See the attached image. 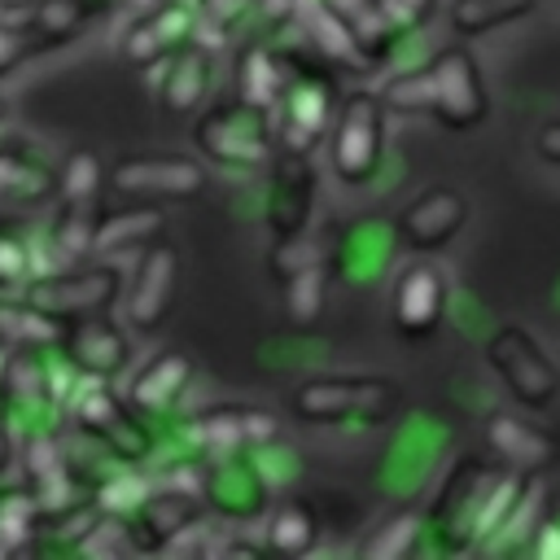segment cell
I'll return each instance as SVG.
<instances>
[{"label":"cell","mask_w":560,"mask_h":560,"mask_svg":"<svg viewBox=\"0 0 560 560\" xmlns=\"http://www.w3.org/2000/svg\"><path fill=\"white\" fill-rule=\"evenodd\" d=\"M381 105L394 114H433L438 122L468 131L481 127L490 114V96L481 83V66L464 44L433 52L420 70L394 74L381 88Z\"/></svg>","instance_id":"cell-1"},{"label":"cell","mask_w":560,"mask_h":560,"mask_svg":"<svg viewBox=\"0 0 560 560\" xmlns=\"http://www.w3.org/2000/svg\"><path fill=\"white\" fill-rule=\"evenodd\" d=\"M192 140L201 144V153L228 171H262L276 149V131H271V118L267 109L249 105V101H223L214 109H206L197 122H192Z\"/></svg>","instance_id":"cell-2"},{"label":"cell","mask_w":560,"mask_h":560,"mask_svg":"<svg viewBox=\"0 0 560 560\" xmlns=\"http://www.w3.org/2000/svg\"><path fill=\"white\" fill-rule=\"evenodd\" d=\"M398 407V385L381 376H319L293 389V411L311 424L385 420Z\"/></svg>","instance_id":"cell-3"},{"label":"cell","mask_w":560,"mask_h":560,"mask_svg":"<svg viewBox=\"0 0 560 560\" xmlns=\"http://www.w3.org/2000/svg\"><path fill=\"white\" fill-rule=\"evenodd\" d=\"M486 359L503 376V385L512 389L516 402H525V407L556 402V394H560V368L542 354V346L525 328H516V324L494 328L490 341H486Z\"/></svg>","instance_id":"cell-4"},{"label":"cell","mask_w":560,"mask_h":560,"mask_svg":"<svg viewBox=\"0 0 560 560\" xmlns=\"http://www.w3.org/2000/svg\"><path fill=\"white\" fill-rule=\"evenodd\" d=\"M385 144V105L372 92H354L341 101V114L332 122L328 149H332V171L341 184H363L372 179Z\"/></svg>","instance_id":"cell-5"},{"label":"cell","mask_w":560,"mask_h":560,"mask_svg":"<svg viewBox=\"0 0 560 560\" xmlns=\"http://www.w3.org/2000/svg\"><path fill=\"white\" fill-rule=\"evenodd\" d=\"M122 298V276L114 267H79V271H57L26 280V302L52 315L57 324L101 315Z\"/></svg>","instance_id":"cell-6"},{"label":"cell","mask_w":560,"mask_h":560,"mask_svg":"<svg viewBox=\"0 0 560 560\" xmlns=\"http://www.w3.org/2000/svg\"><path fill=\"white\" fill-rule=\"evenodd\" d=\"M105 179L118 197H131V201H188L206 188V171L197 166V158H184V153L122 158Z\"/></svg>","instance_id":"cell-7"},{"label":"cell","mask_w":560,"mask_h":560,"mask_svg":"<svg viewBox=\"0 0 560 560\" xmlns=\"http://www.w3.org/2000/svg\"><path fill=\"white\" fill-rule=\"evenodd\" d=\"M276 109V140L289 153H311L332 127V83L324 74H293L280 92Z\"/></svg>","instance_id":"cell-8"},{"label":"cell","mask_w":560,"mask_h":560,"mask_svg":"<svg viewBox=\"0 0 560 560\" xmlns=\"http://www.w3.org/2000/svg\"><path fill=\"white\" fill-rule=\"evenodd\" d=\"M175 284H179V254L166 241H149L127 289H122V311L131 328H158L162 315L175 302Z\"/></svg>","instance_id":"cell-9"},{"label":"cell","mask_w":560,"mask_h":560,"mask_svg":"<svg viewBox=\"0 0 560 560\" xmlns=\"http://www.w3.org/2000/svg\"><path fill=\"white\" fill-rule=\"evenodd\" d=\"M74 416H79V424L92 433V438H101L118 459H127V464H136V459H144L149 451H153V438H149V429L122 407V398L114 394V389H105V385H83L79 394H74Z\"/></svg>","instance_id":"cell-10"},{"label":"cell","mask_w":560,"mask_h":560,"mask_svg":"<svg viewBox=\"0 0 560 560\" xmlns=\"http://www.w3.org/2000/svg\"><path fill=\"white\" fill-rule=\"evenodd\" d=\"M468 219V201L459 188H424L416 201H407V210L398 214V236L411 254H438Z\"/></svg>","instance_id":"cell-11"},{"label":"cell","mask_w":560,"mask_h":560,"mask_svg":"<svg viewBox=\"0 0 560 560\" xmlns=\"http://www.w3.org/2000/svg\"><path fill=\"white\" fill-rule=\"evenodd\" d=\"M57 346L66 350V359H70L79 372H88V376H96V381L118 376V372L127 368V359H131V341H127L122 324L105 319V311L61 324V341H57Z\"/></svg>","instance_id":"cell-12"},{"label":"cell","mask_w":560,"mask_h":560,"mask_svg":"<svg viewBox=\"0 0 560 560\" xmlns=\"http://www.w3.org/2000/svg\"><path fill=\"white\" fill-rule=\"evenodd\" d=\"M192 26H197V9H192V4H179V0L149 4V9L122 31V57L136 61V66H153V61L179 52V48L192 39Z\"/></svg>","instance_id":"cell-13"},{"label":"cell","mask_w":560,"mask_h":560,"mask_svg":"<svg viewBox=\"0 0 560 560\" xmlns=\"http://www.w3.org/2000/svg\"><path fill=\"white\" fill-rule=\"evenodd\" d=\"M271 197H267V223L276 232V241L298 236L306 228L311 201H315V171L306 153H289L280 149V158H271Z\"/></svg>","instance_id":"cell-14"},{"label":"cell","mask_w":560,"mask_h":560,"mask_svg":"<svg viewBox=\"0 0 560 560\" xmlns=\"http://www.w3.org/2000/svg\"><path fill=\"white\" fill-rule=\"evenodd\" d=\"M446 280L429 262H411L394 280V328L407 337H429L442 324Z\"/></svg>","instance_id":"cell-15"},{"label":"cell","mask_w":560,"mask_h":560,"mask_svg":"<svg viewBox=\"0 0 560 560\" xmlns=\"http://www.w3.org/2000/svg\"><path fill=\"white\" fill-rule=\"evenodd\" d=\"M201 516V503H197V490H162V494H144L136 503V521H131V534H144L149 542H166V538H179L197 525Z\"/></svg>","instance_id":"cell-16"},{"label":"cell","mask_w":560,"mask_h":560,"mask_svg":"<svg viewBox=\"0 0 560 560\" xmlns=\"http://www.w3.org/2000/svg\"><path fill=\"white\" fill-rule=\"evenodd\" d=\"M162 210L158 201L131 206V210H109L92 223V249L96 254H118V249H144L149 241L162 236Z\"/></svg>","instance_id":"cell-17"},{"label":"cell","mask_w":560,"mask_h":560,"mask_svg":"<svg viewBox=\"0 0 560 560\" xmlns=\"http://www.w3.org/2000/svg\"><path fill=\"white\" fill-rule=\"evenodd\" d=\"M486 442H490V451H494L503 464H512V468H542V464L556 459V442H551L542 429H534V424H525V420H512V416H490Z\"/></svg>","instance_id":"cell-18"},{"label":"cell","mask_w":560,"mask_h":560,"mask_svg":"<svg viewBox=\"0 0 560 560\" xmlns=\"http://www.w3.org/2000/svg\"><path fill=\"white\" fill-rule=\"evenodd\" d=\"M293 18L306 26V35H311V48L315 52H324L328 61H337V66H346V70H359V66H368V57L359 52V44H354V35H350V26L324 4V0H298V9H293Z\"/></svg>","instance_id":"cell-19"},{"label":"cell","mask_w":560,"mask_h":560,"mask_svg":"<svg viewBox=\"0 0 560 560\" xmlns=\"http://www.w3.org/2000/svg\"><path fill=\"white\" fill-rule=\"evenodd\" d=\"M284 83H289V66L271 48L245 44L236 52V92H241V101H249V105H258V109L271 114V105L280 101Z\"/></svg>","instance_id":"cell-20"},{"label":"cell","mask_w":560,"mask_h":560,"mask_svg":"<svg viewBox=\"0 0 560 560\" xmlns=\"http://www.w3.org/2000/svg\"><path fill=\"white\" fill-rule=\"evenodd\" d=\"M105 9V0H35L26 13V35L39 44H66L74 39L96 13Z\"/></svg>","instance_id":"cell-21"},{"label":"cell","mask_w":560,"mask_h":560,"mask_svg":"<svg viewBox=\"0 0 560 560\" xmlns=\"http://www.w3.org/2000/svg\"><path fill=\"white\" fill-rule=\"evenodd\" d=\"M188 381H192V363L184 354H158L131 381V402L144 411H162L188 389Z\"/></svg>","instance_id":"cell-22"},{"label":"cell","mask_w":560,"mask_h":560,"mask_svg":"<svg viewBox=\"0 0 560 560\" xmlns=\"http://www.w3.org/2000/svg\"><path fill=\"white\" fill-rule=\"evenodd\" d=\"M206 88H210V57H206V48H188L184 44L179 52H171V74H162L158 101L171 114H184V109H197Z\"/></svg>","instance_id":"cell-23"},{"label":"cell","mask_w":560,"mask_h":560,"mask_svg":"<svg viewBox=\"0 0 560 560\" xmlns=\"http://www.w3.org/2000/svg\"><path fill=\"white\" fill-rule=\"evenodd\" d=\"M0 341L9 350H52L61 341V324L39 306H31L26 298L0 302Z\"/></svg>","instance_id":"cell-24"},{"label":"cell","mask_w":560,"mask_h":560,"mask_svg":"<svg viewBox=\"0 0 560 560\" xmlns=\"http://www.w3.org/2000/svg\"><path fill=\"white\" fill-rule=\"evenodd\" d=\"M57 192V171L26 158L18 144H0V201H39Z\"/></svg>","instance_id":"cell-25"},{"label":"cell","mask_w":560,"mask_h":560,"mask_svg":"<svg viewBox=\"0 0 560 560\" xmlns=\"http://www.w3.org/2000/svg\"><path fill=\"white\" fill-rule=\"evenodd\" d=\"M280 284H284V315L298 328H311L319 319V311H324V298H328V267H324V258L289 271Z\"/></svg>","instance_id":"cell-26"},{"label":"cell","mask_w":560,"mask_h":560,"mask_svg":"<svg viewBox=\"0 0 560 560\" xmlns=\"http://www.w3.org/2000/svg\"><path fill=\"white\" fill-rule=\"evenodd\" d=\"M538 0H455L451 4V31L472 39V35H486L494 26H508L525 13H534Z\"/></svg>","instance_id":"cell-27"},{"label":"cell","mask_w":560,"mask_h":560,"mask_svg":"<svg viewBox=\"0 0 560 560\" xmlns=\"http://www.w3.org/2000/svg\"><path fill=\"white\" fill-rule=\"evenodd\" d=\"M315 538H319V521H315V512L306 503H280L271 512V521H267V542L276 551H284V556L311 551Z\"/></svg>","instance_id":"cell-28"},{"label":"cell","mask_w":560,"mask_h":560,"mask_svg":"<svg viewBox=\"0 0 560 560\" xmlns=\"http://www.w3.org/2000/svg\"><path fill=\"white\" fill-rule=\"evenodd\" d=\"M105 171L96 162L92 149H70L61 171H57V192H61V206H92L96 188H101Z\"/></svg>","instance_id":"cell-29"},{"label":"cell","mask_w":560,"mask_h":560,"mask_svg":"<svg viewBox=\"0 0 560 560\" xmlns=\"http://www.w3.org/2000/svg\"><path fill=\"white\" fill-rule=\"evenodd\" d=\"M31 534H39L35 490H0V551H22Z\"/></svg>","instance_id":"cell-30"},{"label":"cell","mask_w":560,"mask_h":560,"mask_svg":"<svg viewBox=\"0 0 560 560\" xmlns=\"http://www.w3.org/2000/svg\"><path fill=\"white\" fill-rule=\"evenodd\" d=\"M131 547V521L122 512H105V516H92L88 525V538L79 542L83 556H118Z\"/></svg>","instance_id":"cell-31"},{"label":"cell","mask_w":560,"mask_h":560,"mask_svg":"<svg viewBox=\"0 0 560 560\" xmlns=\"http://www.w3.org/2000/svg\"><path fill=\"white\" fill-rule=\"evenodd\" d=\"M416 534H420V516L416 512H398L376 529V538L368 542V556H407Z\"/></svg>","instance_id":"cell-32"},{"label":"cell","mask_w":560,"mask_h":560,"mask_svg":"<svg viewBox=\"0 0 560 560\" xmlns=\"http://www.w3.org/2000/svg\"><path fill=\"white\" fill-rule=\"evenodd\" d=\"M26 280H31V249H26V241L0 232V289L26 284Z\"/></svg>","instance_id":"cell-33"},{"label":"cell","mask_w":560,"mask_h":560,"mask_svg":"<svg viewBox=\"0 0 560 560\" xmlns=\"http://www.w3.org/2000/svg\"><path fill=\"white\" fill-rule=\"evenodd\" d=\"M249 9H258V0H197V18L210 22V26H219L223 35H228Z\"/></svg>","instance_id":"cell-34"},{"label":"cell","mask_w":560,"mask_h":560,"mask_svg":"<svg viewBox=\"0 0 560 560\" xmlns=\"http://www.w3.org/2000/svg\"><path fill=\"white\" fill-rule=\"evenodd\" d=\"M381 13L389 18L394 31H411L433 13V0H381Z\"/></svg>","instance_id":"cell-35"},{"label":"cell","mask_w":560,"mask_h":560,"mask_svg":"<svg viewBox=\"0 0 560 560\" xmlns=\"http://www.w3.org/2000/svg\"><path fill=\"white\" fill-rule=\"evenodd\" d=\"M26 39H31V35H26V26H13L9 18L0 22V74H9V70L26 57V48H31Z\"/></svg>","instance_id":"cell-36"},{"label":"cell","mask_w":560,"mask_h":560,"mask_svg":"<svg viewBox=\"0 0 560 560\" xmlns=\"http://www.w3.org/2000/svg\"><path fill=\"white\" fill-rule=\"evenodd\" d=\"M534 149H538V158H547V162L560 166V118H547V122L534 131Z\"/></svg>","instance_id":"cell-37"},{"label":"cell","mask_w":560,"mask_h":560,"mask_svg":"<svg viewBox=\"0 0 560 560\" xmlns=\"http://www.w3.org/2000/svg\"><path fill=\"white\" fill-rule=\"evenodd\" d=\"M13 464V429H9V394L0 389V472Z\"/></svg>","instance_id":"cell-38"},{"label":"cell","mask_w":560,"mask_h":560,"mask_svg":"<svg viewBox=\"0 0 560 560\" xmlns=\"http://www.w3.org/2000/svg\"><path fill=\"white\" fill-rule=\"evenodd\" d=\"M9 9H22V4H35V0H4Z\"/></svg>","instance_id":"cell-39"},{"label":"cell","mask_w":560,"mask_h":560,"mask_svg":"<svg viewBox=\"0 0 560 560\" xmlns=\"http://www.w3.org/2000/svg\"><path fill=\"white\" fill-rule=\"evenodd\" d=\"M4 109H9V105H4V101H0V118H4Z\"/></svg>","instance_id":"cell-40"}]
</instances>
